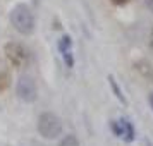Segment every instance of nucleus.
Segmentation results:
<instances>
[{"label":"nucleus","instance_id":"obj_4","mask_svg":"<svg viewBox=\"0 0 153 146\" xmlns=\"http://www.w3.org/2000/svg\"><path fill=\"white\" fill-rule=\"evenodd\" d=\"M16 95L24 103H35L38 100V84L29 74H21L16 81Z\"/></svg>","mask_w":153,"mask_h":146},{"label":"nucleus","instance_id":"obj_15","mask_svg":"<svg viewBox=\"0 0 153 146\" xmlns=\"http://www.w3.org/2000/svg\"><path fill=\"white\" fill-rule=\"evenodd\" d=\"M148 105H150V108L153 110V91L148 93Z\"/></svg>","mask_w":153,"mask_h":146},{"label":"nucleus","instance_id":"obj_6","mask_svg":"<svg viewBox=\"0 0 153 146\" xmlns=\"http://www.w3.org/2000/svg\"><path fill=\"white\" fill-rule=\"evenodd\" d=\"M119 122H120V129H122V134H120V139L124 141V143H132L134 139H136V129H134V124H132L129 119H119Z\"/></svg>","mask_w":153,"mask_h":146},{"label":"nucleus","instance_id":"obj_5","mask_svg":"<svg viewBox=\"0 0 153 146\" xmlns=\"http://www.w3.org/2000/svg\"><path fill=\"white\" fill-rule=\"evenodd\" d=\"M132 67H134V70L145 79L146 83L153 84V64L150 62V60L139 59V60H136V62L132 64Z\"/></svg>","mask_w":153,"mask_h":146},{"label":"nucleus","instance_id":"obj_9","mask_svg":"<svg viewBox=\"0 0 153 146\" xmlns=\"http://www.w3.org/2000/svg\"><path fill=\"white\" fill-rule=\"evenodd\" d=\"M59 146H79V139L76 138V134H65L60 138Z\"/></svg>","mask_w":153,"mask_h":146},{"label":"nucleus","instance_id":"obj_14","mask_svg":"<svg viewBox=\"0 0 153 146\" xmlns=\"http://www.w3.org/2000/svg\"><path fill=\"white\" fill-rule=\"evenodd\" d=\"M145 5L150 12H153V0H145Z\"/></svg>","mask_w":153,"mask_h":146},{"label":"nucleus","instance_id":"obj_10","mask_svg":"<svg viewBox=\"0 0 153 146\" xmlns=\"http://www.w3.org/2000/svg\"><path fill=\"white\" fill-rule=\"evenodd\" d=\"M62 55V60H64V65L67 67V69H72L74 67V53H72V50H67V52H64V53H60Z\"/></svg>","mask_w":153,"mask_h":146},{"label":"nucleus","instance_id":"obj_2","mask_svg":"<svg viewBox=\"0 0 153 146\" xmlns=\"http://www.w3.org/2000/svg\"><path fill=\"white\" fill-rule=\"evenodd\" d=\"M36 131L43 139L53 141V139L62 136L64 131L62 119L53 112H42L38 115V120H36Z\"/></svg>","mask_w":153,"mask_h":146},{"label":"nucleus","instance_id":"obj_16","mask_svg":"<svg viewBox=\"0 0 153 146\" xmlns=\"http://www.w3.org/2000/svg\"><path fill=\"white\" fill-rule=\"evenodd\" d=\"M148 45H150V48L153 50V28L150 31V36H148Z\"/></svg>","mask_w":153,"mask_h":146},{"label":"nucleus","instance_id":"obj_11","mask_svg":"<svg viewBox=\"0 0 153 146\" xmlns=\"http://www.w3.org/2000/svg\"><path fill=\"white\" fill-rule=\"evenodd\" d=\"M9 86H10V76L7 72L0 70V91H5Z\"/></svg>","mask_w":153,"mask_h":146},{"label":"nucleus","instance_id":"obj_8","mask_svg":"<svg viewBox=\"0 0 153 146\" xmlns=\"http://www.w3.org/2000/svg\"><path fill=\"white\" fill-rule=\"evenodd\" d=\"M108 84H110L112 91H114V95H115V98H117L120 103H127V100H126V96L122 95V90H120V86L117 84V81H115V77L114 76H108Z\"/></svg>","mask_w":153,"mask_h":146},{"label":"nucleus","instance_id":"obj_1","mask_svg":"<svg viewBox=\"0 0 153 146\" xmlns=\"http://www.w3.org/2000/svg\"><path fill=\"white\" fill-rule=\"evenodd\" d=\"M10 26L22 36H31L36 31V16L28 4H16L9 14Z\"/></svg>","mask_w":153,"mask_h":146},{"label":"nucleus","instance_id":"obj_7","mask_svg":"<svg viewBox=\"0 0 153 146\" xmlns=\"http://www.w3.org/2000/svg\"><path fill=\"white\" fill-rule=\"evenodd\" d=\"M72 45H74V42H72V36L71 35H62L57 40V50L60 53L67 52V50H72Z\"/></svg>","mask_w":153,"mask_h":146},{"label":"nucleus","instance_id":"obj_3","mask_svg":"<svg viewBox=\"0 0 153 146\" xmlns=\"http://www.w3.org/2000/svg\"><path fill=\"white\" fill-rule=\"evenodd\" d=\"M4 53L7 57V60L10 62V65L16 67V69H24L31 62V50L24 43L16 42V40H10V42L5 43Z\"/></svg>","mask_w":153,"mask_h":146},{"label":"nucleus","instance_id":"obj_12","mask_svg":"<svg viewBox=\"0 0 153 146\" xmlns=\"http://www.w3.org/2000/svg\"><path fill=\"white\" fill-rule=\"evenodd\" d=\"M108 127H110V131L114 132V136L120 139V134H122V129H120V122H119V120H110V122H108Z\"/></svg>","mask_w":153,"mask_h":146},{"label":"nucleus","instance_id":"obj_13","mask_svg":"<svg viewBox=\"0 0 153 146\" xmlns=\"http://www.w3.org/2000/svg\"><path fill=\"white\" fill-rule=\"evenodd\" d=\"M110 2L114 5H117V7H124V5H127L131 0H110Z\"/></svg>","mask_w":153,"mask_h":146}]
</instances>
